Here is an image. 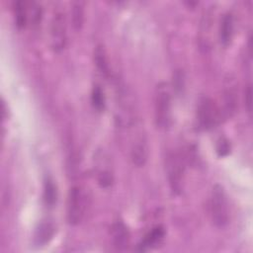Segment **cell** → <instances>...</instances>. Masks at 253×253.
<instances>
[{
	"label": "cell",
	"mask_w": 253,
	"mask_h": 253,
	"mask_svg": "<svg viewBox=\"0 0 253 253\" xmlns=\"http://www.w3.org/2000/svg\"><path fill=\"white\" fill-rule=\"evenodd\" d=\"M209 211L212 223L217 227H224L229 220V206L224 189L220 185L213 186L210 202Z\"/></svg>",
	"instance_id": "obj_2"
},
{
	"label": "cell",
	"mask_w": 253,
	"mask_h": 253,
	"mask_svg": "<svg viewBox=\"0 0 253 253\" xmlns=\"http://www.w3.org/2000/svg\"><path fill=\"white\" fill-rule=\"evenodd\" d=\"M91 102H92L93 107L97 111L101 112V111L104 110L105 104H106V99H105V95H104L103 90L98 85H95L93 87V89H92V92H91Z\"/></svg>",
	"instance_id": "obj_16"
},
{
	"label": "cell",
	"mask_w": 253,
	"mask_h": 253,
	"mask_svg": "<svg viewBox=\"0 0 253 253\" xmlns=\"http://www.w3.org/2000/svg\"><path fill=\"white\" fill-rule=\"evenodd\" d=\"M13 13L18 28H24L29 21V3L18 0L13 2Z\"/></svg>",
	"instance_id": "obj_11"
},
{
	"label": "cell",
	"mask_w": 253,
	"mask_h": 253,
	"mask_svg": "<svg viewBox=\"0 0 253 253\" xmlns=\"http://www.w3.org/2000/svg\"><path fill=\"white\" fill-rule=\"evenodd\" d=\"M221 112L216 104L208 97L200 100L197 109V120L199 126L203 129L214 127L221 120Z\"/></svg>",
	"instance_id": "obj_5"
},
{
	"label": "cell",
	"mask_w": 253,
	"mask_h": 253,
	"mask_svg": "<svg viewBox=\"0 0 253 253\" xmlns=\"http://www.w3.org/2000/svg\"><path fill=\"white\" fill-rule=\"evenodd\" d=\"M43 201L47 207H53L57 200V190L53 181L47 178L43 184Z\"/></svg>",
	"instance_id": "obj_15"
},
{
	"label": "cell",
	"mask_w": 253,
	"mask_h": 253,
	"mask_svg": "<svg viewBox=\"0 0 253 253\" xmlns=\"http://www.w3.org/2000/svg\"><path fill=\"white\" fill-rule=\"evenodd\" d=\"M87 197L83 189L79 186L70 188L66 203V216L68 223L72 225L79 224L86 211Z\"/></svg>",
	"instance_id": "obj_3"
},
{
	"label": "cell",
	"mask_w": 253,
	"mask_h": 253,
	"mask_svg": "<svg viewBox=\"0 0 253 253\" xmlns=\"http://www.w3.org/2000/svg\"><path fill=\"white\" fill-rule=\"evenodd\" d=\"M54 226L50 222H42L35 233V242L38 246L46 244L54 235Z\"/></svg>",
	"instance_id": "obj_12"
},
{
	"label": "cell",
	"mask_w": 253,
	"mask_h": 253,
	"mask_svg": "<svg viewBox=\"0 0 253 253\" xmlns=\"http://www.w3.org/2000/svg\"><path fill=\"white\" fill-rule=\"evenodd\" d=\"M171 92L169 85L160 82L154 94V119L157 127L167 128L171 124Z\"/></svg>",
	"instance_id": "obj_1"
},
{
	"label": "cell",
	"mask_w": 253,
	"mask_h": 253,
	"mask_svg": "<svg viewBox=\"0 0 253 253\" xmlns=\"http://www.w3.org/2000/svg\"><path fill=\"white\" fill-rule=\"evenodd\" d=\"M245 105L247 107L248 112H251V106H252V90H251V85L248 84L245 90Z\"/></svg>",
	"instance_id": "obj_18"
},
{
	"label": "cell",
	"mask_w": 253,
	"mask_h": 253,
	"mask_svg": "<svg viewBox=\"0 0 253 253\" xmlns=\"http://www.w3.org/2000/svg\"><path fill=\"white\" fill-rule=\"evenodd\" d=\"M50 42L51 46L55 51L64 48L66 43V24L64 14L56 11L50 22Z\"/></svg>",
	"instance_id": "obj_6"
},
{
	"label": "cell",
	"mask_w": 253,
	"mask_h": 253,
	"mask_svg": "<svg viewBox=\"0 0 253 253\" xmlns=\"http://www.w3.org/2000/svg\"><path fill=\"white\" fill-rule=\"evenodd\" d=\"M167 178L173 193L180 194L183 190L185 176V160L183 156L175 151L169 152L165 160Z\"/></svg>",
	"instance_id": "obj_4"
},
{
	"label": "cell",
	"mask_w": 253,
	"mask_h": 253,
	"mask_svg": "<svg viewBox=\"0 0 253 253\" xmlns=\"http://www.w3.org/2000/svg\"><path fill=\"white\" fill-rule=\"evenodd\" d=\"M164 236H165V230L161 225H157L153 227L138 244V250L146 251L157 246V244H159L162 241Z\"/></svg>",
	"instance_id": "obj_9"
},
{
	"label": "cell",
	"mask_w": 253,
	"mask_h": 253,
	"mask_svg": "<svg viewBox=\"0 0 253 253\" xmlns=\"http://www.w3.org/2000/svg\"><path fill=\"white\" fill-rule=\"evenodd\" d=\"M131 160L133 164L141 167L145 164L148 156V147L145 138L138 137L134 140L131 146Z\"/></svg>",
	"instance_id": "obj_10"
},
{
	"label": "cell",
	"mask_w": 253,
	"mask_h": 253,
	"mask_svg": "<svg viewBox=\"0 0 253 253\" xmlns=\"http://www.w3.org/2000/svg\"><path fill=\"white\" fill-rule=\"evenodd\" d=\"M234 31V21L231 13H225L220 19L218 28L219 42L223 46H228L231 43Z\"/></svg>",
	"instance_id": "obj_8"
},
{
	"label": "cell",
	"mask_w": 253,
	"mask_h": 253,
	"mask_svg": "<svg viewBox=\"0 0 253 253\" xmlns=\"http://www.w3.org/2000/svg\"><path fill=\"white\" fill-rule=\"evenodd\" d=\"M72 26L74 30L79 31L84 23V3L82 1H76L72 4L71 11Z\"/></svg>",
	"instance_id": "obj_14"
},
{
	"label": "cell",
	"mask_w": 253,
	"mask_h": 253,
	"mask_svg": "<svg viewBox=\"0 0 253 253\" xmlns=\"http://www.w3.org/2000/svg\"><path fill=\"white\" fill-rule=\"evenodd\" d=\"M215 149H216V153L219 157H224L229 154L231 146H230L229 141L226 138H220L216 143Z\"/></svg>",
	"instance_id": "obj_17"
},
{
	"label": "cell",
	"mask_w": 253,
	"mask_h": 253,
	"mask_svg": "<svg viewBox=\"0 0 253 253\" xmlns=\"http://www.w3.org/2000/svg\"><path fill=\"white\" fill-rule=\"evenodd\" d=\"M111 234L113 244L118 250H124L128 246L129 232L123 221L118 220L114 222V224L112 225Z\"/></svg>",
	"instance_id": "obj_7"
},
{
	"label": "cell",
	"mask_w": 253,
	"mask_h": 253,
	"mask_svg": "<svg viewBox=\"0 0 253 253\" xmlns=\"http://www.w3.org/2000/svg\"><path fill=\"white\" fill-rule=\"evenodd\" d=\"M94 61L97 68L102 74L108 76L110 74V64L106 49L103 45H97L94 50Z\"/></svg>",
	"instance_id": "obj_13"
}]
</instances>
